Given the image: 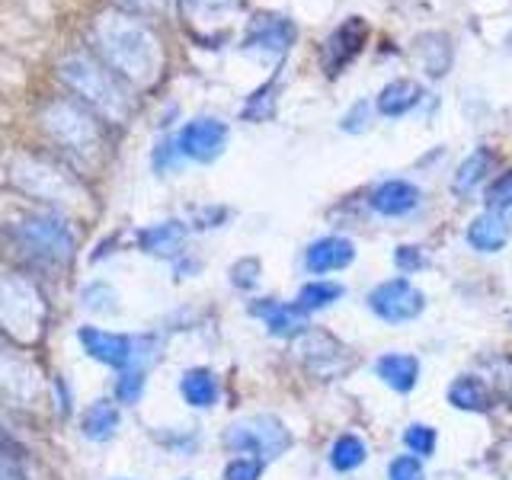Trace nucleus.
<instances>
[{
  "instance_id": "1",
  "label": "nucleus",
  "mask_w": 512,
  "mask_h": 480,
  "mask_svg": "<svg viewBox=\"0 0 512 480\" xmlns=\"http://www.w3.org/2000/svg\"><path fill=\"white\" fill-rule=\"evenodd\" d=\"M96 45H100V52L116 77L138 80V84L154 77L157 42L132 16H106L96 26Z\"/></svg>"
},
{
  "instance_id": "2",
  "label": "nucleus",
  "mask_w": 512,
  "mask_h": 480,
  "mask_svg": "<svg viewBox=\"0 0 512 480\" xmlns=\"http://www.w3.org/2000/svg\"><path fill=\"white\" fill-rule=\"evenodd\" d=\"M61 74L80 100L100 112V116H106L109 122H122L128 116V109H132L128 93L119 87V77L109 74L106 68H100V64L84 55H74L64 61Z\"/></svg>"
},
{
  "instance_id": "3",
  "label": "nucleus",
  "mask_w": 512,
  "mask_h": 480,
  "mask_svg": "<svg viewBox=\"0 0 512 480\" xmlns=\"http://www.w3.org/2000/svg\"><path fill=\"white\" fill-rule=\"evenodd\" d=\"M10 237L16 250L36 266H68L77 250L71 224L58 215H32L16 224Z\"/></svg>"
},
{
  "instance_id": "4",
  "label": "nucleus",
  "mask_w": 512,
  "mask_h": 480,
  "mask_svg": "<svg viewBox=\"0 0 512 480\" xmlns=\"http://www.w3.org/2000/svg\"><path fill=\"white\" fill-rule=\"evenodd\" d=\"M45 304L36 285L20 276H0V327L20 340H32L42 327Z\"/></svg>"
},
{
  "instance_id": "5",
  "label": "nucleus",
  "mask_w": 512,
  "mask_h": 480,
  "mask_svg": "<svg viewBox=\"0 0 512 480\" xmlns=\"http://www.w3.org/2000/svg\"><path fill=\"white\" fill-rule=\"evenodd\" d=\"M224 445L237 455H253L260 461H269L279 458L292 445V436H288V429L276 416H250V420H240L224 432Z\"/></svg>"
},
{
  "instance_id": "6",
  "label": "nucleus",
  "mask_w": 512,
  "mask_h": 480,
  "mask_svg": "<svg viewBox=\"0 0 512 480\" xmlns=\"http://www.w3.org/2000/svg\"><path fill=\"white\" fill-rule=\"evenodd\" d=\"M77 343L84 346V352L106 368L125 372L135 359V333H119V330H103L93 324L77 327Z\"/></svg>"
},
{
  "instance_id": "7",
  "label": "nucleus",
  "mask_w": 512,
  "mask_h": 480,
  "mask_svg": "<svg viewBox=\"0 0 512 480\" xmlns=\"http://www.w3.org/2000/svg\"><path fill=\"white\" fill-rule=\"evenodd\" d=\"M176 151L183 160H196V164H212L228 148V125L221 119H192L180 128V135L173 138Z\"/></svg>"
},
{
  "instance_id": "8",
  "label": "nucleus",
  "mask_w": 512,
  "mask_h": 480,
  "mask_svg": "<svg viewBox=\"0 0 512 480\" xmlns=\"http://www.w3.org/2000/svg\"><path fill=\"white\" fill-rule=\"evenodd\" d=\"M368 308H372L381 320L400 324V320H413L420 314L426 308V298L420 288H413L407 279H391L368 295Z\"/></svg>"
},
{
  "instance_id": "9",
  "label": "nucleus",
  "mask_w": 512,
  "mask_h": 480,
  "mask_svg": "<svg viewBox=\"0 0 512 480\" xmlns=\"http://www.w3.org/2000/svg\"><path fill=\"white\" fill-rule=\"evenodd\" d=\"M45 122L52 128L55 141L64 144L68 151L84 154V151L96 148V125L84 109H77L71 103H58V106H52Z\"/></svg>"
},
{
  "instance_id": "10",
  "label": "nucleus",
  "mask_w": 512,
  "mask_h": 480,
  "mask_svg": "<svg viewBox=\"0 0 512 480\" xmlns=\"http://www.w3.org/2000/svg\"><path fill=\"white\" fill-rule=\"evenodd\" d=\"M368 42V23L352 16L343 26H336L330 32V39L324 42V68L327 74H340L346 64L356 58Z\"/></svg>"
},
{
  "instance_id": "11",
  "label": "nucleus",
  "mask_w": 512,
  "mask_h": 480,
  "mask_svg": "<svg viewBox=\"0 0 512 480\" xmlns=\"http://www.w3.org/2000/svg\"><path fill=\"white\" fill-rule=\"evenodd\" d=\"M292 42H295V26L285 16H256L244 45L253 48V52L282 58L292 48Z\"/></svg>"
},
{
  "instance_id": "12",
  "label": "nucleus",
  "mask_w": 512,
  "mask_h": 480,
  "mask_svg": "<svg viewBox=\"0 0 512 480\" xmlns=\"http://www.w3.org/2000/svg\"><path fill=\"white\" fill-rule=\"evenodd\" d=\"M0 400L29 404L36 400V368L0 349Z\"/></svg>"
},
{
  "instance_id": "13",
  "label": "nucleus",
  "mask_w": 512,
  "mask_h": 480,
  "mask_svg": "<svg viewBox=\"0 0 512 480\" xmlns=\"http://www.w3.org/2000/svg\"><path fill=\"white\" fill-rule=\"evenodd\" d=\"M352 260H356V247H352V240L346 237H320L308 247L304 253V266L314 276H324V272H333V269H346Z\"/></svg>"
},
{
  "instance_id": "14",
  "label": "nucleus",
  "mask_w": 512,
  "mask_h": 480,
  "mask_svg": "<svg viewBox=\"0 0 512 480\" xmlns=\"http://www.w3.org/2000/svg\"><path fill=\"white\" fill-rule=\"evenodd\" d=\"M119 426H122L119 404H116V400H109V397L93 400V404H87L84 413H80V436L90 439V442L116 439Z\"/></svg>"
},
{
  "instance_id": "15",
  "label": "nucleus",
  "mask_w": 512,
  "mask_h": 480,
  "mask_svg": "<svg viewBox=\"0 0 512 480\" xmlns=\"http://www.w3.org/2000/svg\"><path fill=\"white\" fill-rule=\"evenodd\" d=\"M250 314L263 317V324L269 327L272 336H298L304 327H308V320H304V311L298 304H282L272 298L250 304Z\"/></svg>"
},
{
  "instance_id": "16",
  "label": "nucleus",
  "mask_w": 512,
  "mask_h": 480,
  "mask_svg": "<svg viewBox=\"0 0 512 480\" xmlns=\"http://www.w3.org/2000/svg\"><path fill=\"white\" fill-rule=\"evenodd\" d=\"M420 205V189L407 180H388L375 189L372 196V208L378 215H388V218H400V215H410L413 208Z\"/></svg>"
},
{
  "instance_id": "17",
  "label": "nucleus",
  "mask_w": 512,
  "mask_h": 480,
  "mask_svg": "<svg viewBox=\"0 0 512 480\" xmlns=\"http://www.w3.org/2000/svg\"><path fill=\"white\" fill-rule=\"evenodd\" d=\"M180 394L189 407H196V410H208V407H215L218 404V397H221V384L215 378L212 368H186V372L180 375Z\"/></svg>"
},
{
  "instance_id": "18",
  "label": "nucleus",
  "mask_w": 512,
  "mask_h": 480,
  "mask_svg": "<svg viewBox=\"0 0 512 480\" xmlns=\"http://www.w3.org/2000/svg\"><path fill=\"white\" fill-rule=\"evenodd\" d=\"M189 228L183 221H157L151 224V228H144L138 231V244L144 253H151V256H176L183 247V240H186Z\"/></svg>"
},
{
  "instance_id": "19",
  "label": "nucleus",
  "mask_w": 512,
  "mask_h": 480,
  "mask_svg": "<svg viewBox=\"0 0 512 480\" xmlns=\"http://www.w3.org/2000/svg\"><path fill=\"white\" fill-rule=\"evenodd\" d=\"M509 240V221L506 215H496V212H484L471 221L468 228V244L474 250H484V253H496Z\"/></svg>"
},
{
  "instance_id": "20",
  "label": "nucleus",
  "mask_w": 512,
  "mask_h": 480,
  "mask_svg": "<svg viewBox=\"0 0 512 480\" xmlns=\"http://www.w3.org/2000/svg\"><path fill=\"white\" fill-rule=\"evenodd\" d=\"M420 100H423V87L416 84V80L400 77V80H391V84L378 93V112L388 119H397V116H404V112H410Z\"/></svg>"
},
{
  "instance_id": "21",
  "label": "nucleus",
  "mask_w": 512,
  "mask_h": 480,
  "mask_svg": "<svg viewBox=\"0 0 512 480\" xmlns=\"http://www.w3.org/2000/svg\"><path fill=\"white\" fill-rule=\"evenodd\" d=\"M378 378H384V384H391L394 391L407 394L413 391L416 378H420V362L413 356H404V352H394V356H381L375 365Z\"/></svg>"
},
{
  "instance_id": "22",
  "label": "nucleus",
  "mask_w": 512,
  "mask_h": 480,
  "mask_svg": "<svg viewBox=\"0 0 512 480\" xmlns=\"http://www.w3.org/2000/svg\"><path fill=\"white\" fill-rule=\"evenodd\" d=\"M448 400L461 410H490V394L484 388V381L477 378H458L452 388H448Z\"/></svg>"
},
{
  "instance_id": "23",
  "label": "nucleus",
  "mask_w": 512,
  "mask_h": 480,
  "mask_svg": "<svg viewBox=\"0 0 512 480\" xmlns=\"http://www.w3.org/2000/svg\"><path fill=\"white\" fill-rule=\"evenodd\" d=\"M144 388H148V368H125L116 378V388H112V400L122 407H138Z\"/></svg>"
},
{
  "instance_id": "24",
  "label": "nucleus",
  "mask_w": 512,
  "mask_h": 480,
  "mask_svg": "<svg viewBox=\"0 0 512 480\" xmlns=\"http://www.w3.org/2000/svg\"><path fill=\"white\" fill-rule=\"evenodd\" d=\"M490 167H493V154H490L487 148L474 151V154L458 167V173H455V192H468V189H474V186L490 173Z\"/></svg>"
},
{
  "instance_id": "25",
  "label": "nucleus",
  "mask_w": 512,
  "mask_h": 480,
  "mask_svg": "<svg viewBox=\"0 0 512 480\" xmlns=\"http://www.w3.org/2000/svg\"><path fill=\"white\" fill-rule=\"evenodd\" d=\"M340 295H343V285H336V282H308L298 292V308L304 314L320 311V308H327V304H333Z\"/></svg>"
},
{
  "instance_id": "26",
  "label": "nucleus",
  "mask_w": 512,
  "mask_h": 480,
  "mask_svg": "<svg viewBox=\"0 0 512 480\" xmlns=\"http://www.w3.org/2000/svg\"><path fill=\"white\" fill-rule=\"evenodd\" d=\"M365 461V445L359 436H340L330 448V464L336 471H356Z\"/></svg>"
},
{
  "instance_id": "27",
  "label": "nucleus",
  "mask_w": 512,
  "mask_h": 480,
  "mask_svg": "<svg viewBox=\"0 0 512 480\" xmlns=\"http://www.w3.org/2000/svg\"><path fill=\"white\" fill-rule=\"evenodd\" d=\"M80 304L96 314H116L119 311V295H116V288H112L109 282H90L84 285V292H80Z\"/></svg>"
},
{
  "instance_id": "28",
  "label": "nucleus",
  "mask_w": 512,
  "mask_h": 480,
  "mask_svg": "<svg viewBox=\"0 0 512 480\" xmlns=\"http://www.w3.org/2000/svg\"><path fill=\"white\" fill-rule=\"evenodd\" d=\"M0 480H26L23 477V452L16 445L7 429L0 426Z\"/></svg>"
},
{
  "instance_id": "29",
  "label": "nucleus",
  "mask_w": 512,
  "mask_h": 480,
  "mask_svg": "<svg viewBox=\"0 0 512 480\" xmlns=\"http://www.w3.org/2000/svg\"><path fill=\"white\" fill-rule=\"evenodd\" d=\"M487 208L496 215H509L512 212V170L503 173L500 180L487 189Z\"/></svg>"
},
{
  "instance_id": "30",
  "label": "nucleus",
  "mask_w": 512,
  "mask_h": 480,
  "mask_svg": "<svg viewBox=\"0 0 512 480\" xmlns=\"http://www.w3.org/2000/svg\"><path fill=\"white\" fill-rule=\"evenodd\" d=\"M269 93H276V87H272V84H266L263 90H256L250 96V103L244 106V119L266 122L272 116V109H276V96H269Z\"/></svg>"
},
{
  "instance_id": "31",
  "label": "nucleus",
  "mask_w": 512,
  "mask_h": 480,
  "mask_svg": "<svg viewBox=\"0 0 512 480\" xmlns=\"http://www.w3.org/2000/svg\"><path fill=\"white\" fill-rule=\"evenodd\" d=\"M263 464L260 458L253 455H240L234 461H228V468H224V480H260L263 477Z\"/></svg>"
},
{
  "instance_id": "32",
  "label": "nucleus",
  "mask_w": 512,
  "mask_h": 480,
  "mask_svg": "<svg viewBox=\"0 0 512 480\" xmlns=\"http://www.w3.org/2000/svg\"><path fill=\"white\" fill-rule=\"evenodd\" d=\"M404 442L413 448L416 455H432V448H436V429H429V426H410Z\"/></svg>"
},
{
  "instance_id": "33",
  "label": "nucleus",
  "mask_w": 512,
  "mask_h": 480,
  "mask_svg": "<svg viewBox=\"0 0 512 480\" xmlns=\"http://www.w3.org/2000/svg\"><path fill=\"white\" fill-rule=\"evenodd\" d=\"M256 279H260V260H240L237 266H231V282L237 288H253Z\"/></svg>"
},
{
  "instance_id": "34",
  "label": "nucleus",
  "mask_w": 512,
  "mask_h": 480,
  "mask_svg": "<svg viewBox=\"0 0 512 480\" xmlns=\"http://www.w3.org/2000/svg\"><path fill=\"white\" fill-rule=\"evenodd\" d=\"M391 480H423V464L420 458L400 455L391 461Z\"/></svg>"
},
{
  "instance_id": "35",
  "label": "nucleus",
  "mask_w": 512,
  "mask_h": 480,
  "mask_svg": "<svg viewBox=\"0 0 512 480\" xmlns=\"http://www.w3.org/2000/svg\"><path fill=\"white\" fill-rule=\"evenodd\" d=\"M180 151H176V141L170 138V141H164V144H157V151H154V170L157 173H167V170H173L176 164H180Z\"/></svg>"
},
{
  "instance_id": "36",
  "label": "nucleus",
  "mask_w": 512,
  "mask_h": 480,
  "mask_svg": "<svg viewBox=\"0 0 512 480\" xmlns=\"http://www.w3.org/2000/svg\"><path fill=\"white\" fill-rule=\"evenodd\" d=\"M394 263L400 266V272H416L426 266V256L420 253V247H397Z\"/></svg>"
},
{
  "instance_id": "37",
  "label": "nucleus",
  "mask_w": 512,
  "mask_h": 480,
  "mask_svg": "<svg viewBox=\"0 0 512 480\" xmlns=\"http://www.w3.org/2000/svg\"><path fill=\"white\" fill-rule=\"evenodd\" d=\"M52 388H55V410H58L61 416H68V413L74 410V394H71V388H68V378H64V375H55Z\"/></svg>"
},
{
  "instance_id": "38",
  "label": "nucleus",
  "mask_w": 512,
  "mask_h": 480,
  "mask_svg": "<svg viewBox=\"0 0 512 480\" xmlns=\"http://www.w3.org/2000/svg\"><path fill=\"white\" fill-rule=\"evenodd\" d=\"M365 103H359L356 109H352L349 112V116L343 119V128H346V132H362V128H365V122H362V116H365Z\"/></svg>"
},
{
  "instance_id": "39",
  "label": "nucleus",
  "mask_w": 512,
  "mask_h": 480,
  "mask_svg": "<svg viewBox=\"0 0 512 480\" xmlns=\"http://www.w3.org/2000/svg\"><path fill=\"white\" fill-rule=\"evenodd\" d=\"M135 4H138V7H144V4H151V0H135Z\"/></svg>"
},
{
  "instance_id": "40",
  "label": "nucleus",
  "mask_w": 512,
  "mask_h": 480,
  "mask_svg": "<svg viewBox=\"0 0 512 480\" xmlns=\"http://www.w3.org/2000/svg\"><path fill=\"white\" fill-rule=\"evenodd\" d=\"M183 480H192V477H183Z\"/></svg>"
}]
</instances>
